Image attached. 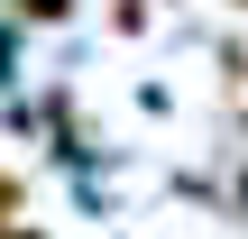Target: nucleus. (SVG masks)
Here are the masks:
<instances>
[{"instance_id": "obj_1", "label": "nucleus", "mask_w": 248, "mask_h": 239, "mask_svg": "<svg viewBox=\"0 0 248 239\" xmlns=\"http://www.w3.org/2000/svg\"><path fill=\"white\" fill-rule=\"evenodd\" d=\"M18 9H28V18H64L74 0H18Z\"/></svg>"}, {"instance_id": "obj_2", "label": "nucleus", "mask_w": 248, "mask_h": 239, "mask_svg": "<svg viewBox=\"0 0 248 239\" xmlns=\"http://www.w3.org/2000/svg\"><path fill=\"white\" fill-rule=\"evenodd\" d=\"M9 203H18V184H9V175H0V212H9Z\"/></svg>"}, {"instance_id": "obj_3", "label": "nucleus", "mask_w": 248, "mask_h": 239, "mask_svg": "<svg viewBox=\"0 0 248 239\" xmlns=\"http://www.w3.org/2000/svg\"><path fill=\"white\" fill-rule=\"evenodd\" d=\"M239 203H248V175H239Z\"/></svg>"}, {"instance_id": "obj_4", "label": "nucleus", "mask_w": 248, "mask_h": 239, "mask_svg": "<svg viewBox=\"0 0 248 239\" xmlns=\"http://www.w3.org/2000/svg\"><path fill=\"white\" fill-rule=\"evenodd\" d=\"M239 9H248V0H239Z\"/></svg>"}]
</instances>
